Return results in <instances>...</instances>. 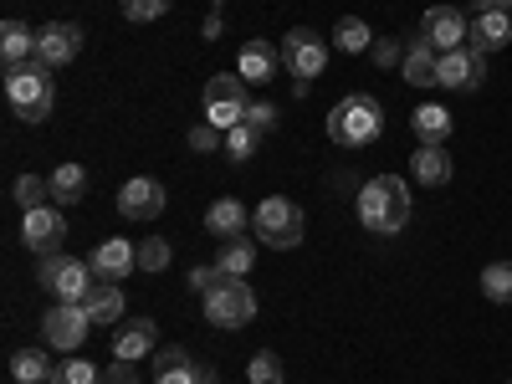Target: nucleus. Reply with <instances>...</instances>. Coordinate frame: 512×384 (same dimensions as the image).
<instances>
[{
    "label": "nucleus",
    "mask_w": 512,
    "mask_h": 384,
    "mask_svg": "<svg viewBox=\"0 0 512 384\" xmlns=\"http://www.w3.org/2000/svg\"><path fill=\"white\" fill-rule=\"evenodd\" d=\"M359 226L369 236H400L410 226V185L400 175H374L359 190Z\"/></svg>",
    "instance_id": "obj_1"
},
{
    "label": "nucleus",
    "mask_w": 512,
    "mask_h": 384,
    "mask_svg": "<svg viewBox=\"0 0 512 384\" xmlns=\"http://www.w3.org/2000/svg\"><path fill=\"white\" fill-rule=\"evenodd\" d=\"M379 134H384V108H379V98L349 93V98L333 103V113H328V139H333L338 149H364V144H374Z\"/></svg>",
    "instance_id": "obj_2"
},
{
    "label": "nucleus",
    "mask_w": 512,
    "mask_h": 384,
    "mask_svg": "<svg viewBox=\"0 0 512 384\" xmlns=\"http://www.w3.org/2000/svg\"><path fill=\"white\" fill-rule=\"evenodd\" d=\"M6 103H11L16 118H26V123H47V118H52V103H57L52 67H41L36 57L6 67Z\"/></svg>",
    "instance_id": "obj_3"
},
{
    "label": "nucleus",
    "mask_w": 512,
    "mask_h": 384,
    "mask_svg": "<svg viewBox=\"0 0 512 384\" xmlns=\"http://www.w3.org/2000/svg\"><path fill=\"white\" fill-rule=\"evenodd\" d=\"M36 287H47L57 303H88L98 287V272H93V262H77V256H41Z\"/></svg>",
    "instance_id": "obj_4"
},
{
    "label": "nucleus",
    "mask_w": 512,
    "mask_h": 384,
    "mask_svg": "<svg viewBox=\"0 0 512 384\" xmlns=\"http://www.w3.org/2000/svg\"><path fill=\"white\" fill-rule=\"evenodd\" d=\"M251 226L272 251H292V246H303V205L287 195H267L251 210Z\"/></svg>",
    "instance_id": "obj_5"
},
{
    "label": "nucleus",
    "mask_w": 512,
    "mask_h": 384,
    "mask_svg": "<svg viewBox=\"0 0 512 384\" xmlns=\"http://www.w3.org/2000/svg\"><path fill=\"white\" fill-rule=\"evenodd\" d=\"M200 103H205V123H216V128H236V123H246L251 98H246L241 72L210 77V82H205V93H200Z\"/></svg>",
    "instance_id": "obj_6"
},
{
    "label": "nucleus",
    "mask_w": 512,
    "mask_h": 384,
    "mask_svg": "<svg viewBox=\"0 0 512 384\" xmlns=\"http://www.w3.org/2000/svg\"><path fill=\"white\" fill-rule=\"evenodd\" d=\"M200 303H205V318L216 328H246L256 318V292L241 277H221V287L205 292Z\"/></svg>",
    "instance_id": "obj_7"
},
{
    "label": "nucleus",
    "mask_w": 512,
    "mask_h": 384,
    "mask_svg": "<svg viewBox=\"0 0 512 384\" xmlns=\"http://www.w3.org/2000/svg\"><path fill=\"white\" fill-rule=\"evenodd\" d=\"M93 333V318L82 303H57L52 313H41V338H47L52 354H77Z\"/></svg>",
    "instance_id": "obj_8"
},
{
    "label": "nucleus",
    "mask_w": 512,
    "mask_h": 384,
    "mask_svg": "<svg viewBox=\"0 0 512 384\" xmlns=\"http://www.w3.org/2000/svg\"><path fill=\"white\" fill-rule=\"evenodd\" d=\"M277 47H282V67H287L297 82H313V77L328 67V41H323L313 26H292Z\"/></svg>",
    "instance_id": "obj_9"
},
{
    "label": "nucleus",
    "mask_w": 512,
    "mask_h": 384,
    "mask_svg": "<svg viewBox=\"0 0 512 384\" xmlns=\"http://www.w3.org/2000/svg\"><path fill=\"white\" fill-rule=\"evenodd\" d=\"M21 241L26 251L36 256H62V241H67V210L62 205H36L21 216Z\"/></svg>",
    "instance_id": "obj_10"
},
{
    "label": "nucleus",
    "mask_w": 512,
    "mask_h": 384,
    "mask_svg": "<svg viewBox=\"0 0 512 384\" xmlns=\"http://www.w3.org/2000/svg\"><path fill=\"white\" fill-rule=\"evenodd\" d=\"M82 52V26L77 21H47V26H36V62L41 67H67L72 57Z\"/></svg>",
    "instance_id": "obj_11"
},
{
    "label": "nucleus",
    "mask_w": 512,
    "mask_h": 384,
    "mask_svg": "<svg viewBox=\"0 0 512 384\" xmlns=\"http://www.w3.org/2000/svg\"><path fill=\"white\" fill-rule=\"evenodd\" d=\"M482 82H487V52H477V47L441 52V88H451V93H477Z\"/></svg>",
    "instance_id": "obj_12"
},
{
    "label": "nucleus",
    "mask_w": 512,
    "mask_h": 384,
    "mask_svg": "<svg viewBox=\"0 0 512 384\" xmlns=\"http://www.w3.org/2000/svg\"><path fill=\"white\" fill-rule=\"evenodd\" d=\"M466 31H472V21H466L456 6H431L420 16V36L431 41L436 52H456V47H466Z\"/></svg>",
    "instance_id": "obj_13"
},
{
    "label": "nucleus",
    "mask_w": 512,
    "mask_h": 384,
    "mask_svg": "<svg viewBox=\"0 0 512 384\" xmlns=\"http://www.w3.org/2000/svg\"><path fill=\"white\" fill-rule=\"evenodd\" d=\"M400 72H405L410 88H441V52L415 31V36L405 41V62H400Z\"/></svg>",
    "instance_id": "obj_14"
},
{
    "label": "nucleus",
    "mask_w": 512,
    "mask_h": 384,
    "mask_svg": "<svg viewBox=\"0 0 512 384\" xmlns=\"http://www.w3.org/2000/svg\"><path fill=\"white\" fill-rule=\"evenodd\" d=\"M164 210V185L159 180H128L123 190H118V216L123 221H154Z\"/></svg>",
    "instance_id": "obj_15"
},
{
    "label": "nucleus",
    "mask_w": 512,
    "mask_h": 384,
    "mask_svg": "<svg viewBox=\"0 0 512 384\" xmlns=\"http://www.w3.org/2000/svg\"><path fill=\"white\" fill-rule=\"evenodd\" d=\"M93 272H98V282H118V277H128L139 267V246H128L123 236H108V241H98L93 246Z\"/></svg>",
    "instance_id": "obj_16"
},
{
    "label": "nucleus",
    "mask_w": 512,
    "mask_h": 384,
    "mask_svg": "<svg viewBox=\"0 0 512 384\" xmlns=\"http://www.w3.org/2000/svg\"><path fill=\"white\" fill-rule=\"evenodd\" d=\"M277 62H282V47H272V41H262V36H251L246 47H241V82L246 88H267V82L277 77Z\"/></svg>",
    "instance_id": "obj_17"
},
{
    "label": "nucleus",
    "mask_w": 512,
    "mask_h": 384,
    "mask_svg": "<svg viewBox=\"0 0 512 384\" xmlns=\"http://www.w3.org/2000/svg\"><path fill=\"white\" fill-rule=\"evenodd\" d=\"M154 354V318H128L113 328V359H128V364H139Z\"/></svg>",
    "instance_id": "obj_18"
},
{
    "label": "nucleus",
    "mask_w": 512,
    "mask_h": 384,
    "mask_svg": "<svg viewBox=\"0 0 512 384\" xmlns=\"http://www.w3.org/2000/svg\"><path fill=\"white\" fill-rule=\"evenodd\" d=\"M410 175H415V185H425V190L451 185V154H446V144H420V149L410 154Z\"/></svg>",
    "instance_id": "obj_19"
},
{
    "label": "nucleus",
    "mask_w": 512,
    "mask_h": 384,
    "mask_svg": "<svg viewBox=\"0 0 512 384\" xmlns=\"http://www.w3.org/2000/svg\"><path fill=\"white\" fill-rule=\"evenodd\" d=\"M246 226H251V210H246L236 195H221L216 205L205 210V231L216 236V241H231V236H241Z\"/></svg>",
    "instance_id": "obj_20"
},
{
    "label": "nucleus",
    "mask_w": 512,
    "mask_h": 384,
    "mask_svg": "<svg viewBox=\"0 0 512 384\" xmlns=\"http://www.w3.org/2000/svg\"><path fill=\"white\" fill-rule=\"evenodd\" d=\"M466 47H477V52H502V47H512V11L477 16L472 31H466Z\"/></svg>",
    "instance_id": "obj_21"
},
{
    "label": "nucleus",
    "mask_w": 512,
    "mask_h": 384,
    "mask_svg": "<svg viewBox=\"0 0 512 384\" xmlns=\"http://www.w3.org/2000/svg\"><path fill=\"white\" fill-rule=\"evenodd\" d=\"M82 308H88V318H93V328H118V318H123V287L118 282H98L93 287V297H88V303H82Z\"/></svg>",
    "instance_id": "obj_22"
},
{
    "label": "nucleus",
    "mask_w": 512,
    "mask_h": 384,
    "mask_svg": "<svg viewBox=\"0 0 512 384\" xmlns=\"http://www.w3.org/2000/svg\"><path fill=\"white\" fill-rule=\"evenodd\" d=\"M31 57H36V31L11 16L6 26H0V62L16 67V62H31Z\"/></svg>",
    "instance_id": "obj_23"
},
{
    "label": "nucleus",
    "mask_w": 512,
    "mask_h": 384,
    "mask_svg": "<svg viewBox=\"0 0 512 384\" xmlns=\"http://www.w3.org/2000/svg\"><path fill=\"white\" fill-rule=\"evenodd\" d=\"M195 359L180 349V344H169V349H159L154 354V384H195Z\"/></svg>",
    "instance_id": "obj_24"
},
{
    "label": "nucleus",
    "mask_w": 512,
    "mask_h": 384,
    "mask_svg": "<svg viewBox=\"0 0 512 384\" xmlns=\"http://www.w3.org/2000/svg\"><path fill=\"white\" fill-rule=\"evenodd\" d=\"M410 128H415L420 144H446V139H451V113H446L441 103H420V108L410 113Z\"/></svg>",
    "instance_id": "obj_25"
},
{
    "label": "nucleus",
    "mask_w": 512,
    "mask_h": 384,
    "mask_svg": "<svg viewBox=\"0 0 512 384\" xmlns=\"http://www.w3.org/2000/svg\"><path fill=\"white\" fill-rule=\"evenodd\" d=\"M11 374H16V384H52L57 364L47 359V349H16L11 354Z\"/></svg>",
    "instance_id": "obj_26"
},
{
    "label": "nucleus",
    "mask_w": 512,
    "mask_h": 384,
    "mask_svg": "<svg viewBox=\"0 0 512 384\" xmlns=\"http://www.w3.org/2000/svg\"><path fill=\"white\" fill-rule=\"evenodd\" d=\"M82 195H88V169L82 164H62L57 175H52V205H77Z\"/></svg>",
    "instance_id": "obj_27"
},
{
    "label": "nucleus",
    "mask_w": 512,
    "mask_h": 384,
    "mask_svg": "<svg viewBox=\"0 0 512 384\" xmlns=\"http://www.w3.org/2000/svg\"><path fill=\"white\" fill-rule=\"evenodd\" d=\"M216 267H221L226 277H246V272L256 267V246H251L246 236H231V241H221V251H216Z\"/></svg>",
    "instance_id": "obj_28"
},
{
    "label": "nucleus",
    "mask_w": 512,
    "mask_h": 384,
    "mask_svg": "<svg viewBox=\"0 0 512 384\" xmlns=\"http://www.w3.org/2000/svg\"><path fill=\"white\" fill-rule=\"evenodd\" d=\"M333 47H338V52H349V57H359V52L374 47V31H369L359 16H344V21L333 26Z\"/></svg>",
    "instance_id": "obj_29"
},
{
    "label": "nucleus",
    "mask_w": 512,
    "mask_h": 384,
    "mask_svg": "<svg viewBox=\"0 0 512 384\" xmlns=\"http://www.w3.org/2000/svg\"><path fill=\"white\" fill-rule=\"evenodd\" d=\"M11 200L21 205V216H26V210H36V205H52V180H41V175H16Z\"/></svg>",
    "instance_id": "obj_30"
},
{
    "label": "nucleus",
    "mask_w": 512,
    "mask_h": 384,
    "mask_svg": "<svg viewBox=\"0 0 512 384\" xmlns=\"http://www.w3.org/2000/svg\"><path fill=\"white\" fill-rule=\"evenodd\" d=\"M482 297L487 303H512V262L482 267Z\"/></svg>",
    "instance_id": "obj_31"
},
{
    "label": "nucleus",
    "mask_w": 512,
    "mask_h": 384,
    "mask_svg": "<svg viewBox=\"0 0 512 384\" xmlns=\"http://www.w3.org/2000/svg\"><path fill=\"white\" fill-rule=\"evenodd\" d=\"M52 384H103V369L93 359H62L57 374H52Z\"/></svg>",
    "instance_id": "obj_32"
},
{
    "label": "nucleus",
    "mask_w": 512,
    "mask_h": 384,
    "mask_svg": "<svg viewBox=\"0 0 512 384\" xmlns=\"http://www.w3.org/2000/svg\"><path fill=\"white\" fill-rule=\"evenodd\" d=\"M262 139H267V134H256L251 123H236V128H226V154L241 164V159H251L256 149H262Z\"/></svg>",
    "instance_id": "obj_33"
},
{
    "label": "nucleus",
    "mask_w": 512,
    "mask_h": 384,
    "mask_svg": "<svg viewBox=\"0 0 512 384\" xmlns=\"http://www.w3.org/2000/svg\"><path fill=\"white\" fill-rule=\"evenodd\" d=\"M164 267H169V241H164V236H144V241H139V272L154 277V272H164Z\"/></svg>",
    "instance_id": "obj_34"
},
{
    "label": "nucleus",
    "mask_w": 512,
    "mask_h": 384,
    "mask_svg": "<svg viewBox=\"0 0 512 384\" xmlns=\"http://www.w3.org/2000/svg\"><path fill=\"white\" fill-rule=\"evenodd\" d=\"M246 379H251V384H282V359H277L272 349L251 354V364H246Z\"/></svg>",
    "instance_id": "obj_35"
},
{
    "label": "nucleus",
    "mask_w": 512,
    "mask_h": 384,
    "mask_svg": "<svg viewBox=\"0 0 512 384\" xmlns=\"http://www.w3.org/2000/svg\"><path fill=\"white\" fill-rule=\"evenodd\" d=\"M169 6H175V0H118V11H123L128 21H139V26H144V21H159Z\"/></svg>",
    "instance_id": "obj_36"
},
{
    "label": "nucleus",
    "mask_w": 512,
    "mask_h": 384,
    "mask_svg": "<svg viewBox=\"0 0 512 384\" xmlns=\"http://www.w3.org/2000/svg\"><path fill=\"white\" fill-rule=\"evenodd\" d=\"M221 134H226V128H216V123H195L190 128V149H200V154L221 149Z\"/></svg>",
    "instance_id": "obj_37"
},
{
    "label": "nucleus",
    "mask_w": 512,
    "mask_h": 384,
    "mask_svg": "<svg viewBox=\"0 0 512 384\" xmlns=\"http://www.w3.org/2000/svg\"><path fill=\"white\" fill-rule=\"evenodd\" d=\"M221 277H226V272H221L216 262H210V267H190V292H200V297H205V292H216Z\"/></svg>",
    "instance_id": "obj_38"
},
{
    "label": "nucleus",
    "mask_w": 512,
    "mask_h": 384,
    "mask_svg": "<svg viewBox=\"0 0 512 384\" xmlns=\"http://www.w3.org/2000/svg\"><path fill=\"white\" fill-rule=\"evenodd\" d=\"M246 123L256 128V134H272V128H277V108L272 103H251L246 108Z\"/></svg>",
    "instance_id": "obj_39"
},
{
    "label": "nucleus",
    "mask_w": 512,
    "mask_h": 384,
    "mask_svg": "<svg viewBox=\"0 0 512 384\" xmlns=\"http://www.w3.org/2000/svg\"><path fill=\"white\" fill-rule=\"evenodd\" d=\"M103 384H139V364H128V359H113L103 369Z\"/></svg>",
    "instance_id": "obj_40"
},
{
    "label": "nucleus",
    "mask_w": 512,
    "mask_h": 384,
    "mask_svg": "<svg viewBox=\"0 0 512 384\" xmlns=\"http://www.w3.org/2000/svg\"><path fill=\"white\" fill-rule=\"evenodd\" d=\"M369 52H374V62H379V67H395V62H405V47H400V41H390V36L374 41Z\"/></svg>",
    "instance_id": "obj_41"
},
{
    "label": "nucleus",
    "mask_w": 512,
    "mask_h": 384,
    "mask_svg": "<svg viewBox=\"0 0 512 384\" xmlns=\"http://www.w3.org/2000/svg\"><path fill=\"white\" fill-rule=\"evenodd\" d=\"M477 16H492V11H512V0H466Z\"/></svg>",
    "instance_id": "obj_42"
},
{
    "label": "nucleus",
    "mask_w": 512,
    "mask_h": 384,
    "mask_svg": "<svg viewBox=\"0 0 512 384\" xmlns=\"http://www.w3.org/2000/svg\"><path fill=\"white\" fill-rule=\"evenodd\" d=\"M221 31H226V21H221V11H216V16H205V41H216Z\"/></svg>",
    "instance_id": "obj_43"
},
{
    "label": "nucleus",
    "mask_w": 512,
    "mask_h": 384,
    "mask_svg": "<svg viewBox=\"0 0 512 384\" xmlns=\"http://www.w3.org/2000/svg\"><path fill=\"white\" fill-rule=\"evenodd\" d=\"M195 384H221V374L210 369V364H200V369H195Z\"/></svg>",
    "instance_id": "obj_44"
},
{
    "label": "nucleus",
    "mask_w": 512,
    "mask_h": 384,
    "mask_svg": "<svg viewBox=\"0 0 512 384\" xmlns=\"http://www.w3.org/2000/svg\"><path fill=\"white\" fill-rule=\"evenodd\" d=\"M507 384H512V379H507Z\"/></svg>",
    "instance_id": "obj_45"
}]
</instances>
